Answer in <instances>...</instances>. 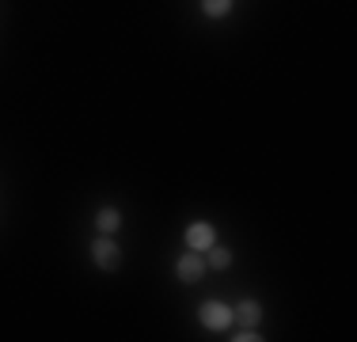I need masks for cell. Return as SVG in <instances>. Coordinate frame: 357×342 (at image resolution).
I'll use <instances>...</instances> for the list:
<instances>
[{
  "label": "cell",
  "instance_id": "2",
  "mask_svg": "<svg viewBox=\"0 0 357 342\" xmlns=\"http://www.w3.org/2000/svg\"><path fill=\"white\" fill-rule=\"evenodd\" d=\"M202 274H206V259H202V255H183V259H178V278L183 281H198Z\"/></svg>",
  "mask_w": 357,
  "mask_h": 342
},
{
  "label": "cell",
  "instance_id": "1",
  "mask_svg": "<svg viewBox=\"0 0 357 342\" xmlns=\"http://www.w3.org/2000/svg\"><path fill=\"white\" fill-rule=\"evenodd\" d=\"M228 320H232V312H228L225 304H217V301H209V304H202V323L206 327H228Z\"/></svg>",
  "mask_w": 357,
  "mask_h": 342
},
{
  "label": "cell",
  "instance_id": "6",
  "mask_svg": "<svg viewBox=\"0 0 357 342\" xmlns=\"http://www.w3.org/2000/svg\"><path fill=\"white\" fill-rule=\"evenodd\" d=\"M228 4H232V0H202L206 15H225V12H228Z\"/></svg>",
  "mask_w": 357,
  "mask_h": 342
},
{
  "label": "cell",
  "instance_id": "3",
  "mask_svg": "<svg viewBox=\"0 0 357 342\" xmlns=\"http://www.w3.org/2000/svg\"><path fill=\"white\" fill-rule=\"evenodd\" d=\"M186 244H190L194 251H206V247H213V228H209V225H190Z\"/></svg>",
  "mask_w": 357,
  "mask_h": 342
},
{
  "label": "cell",
  "instance_id": "7",
  "mask_svg": "<svg viewBox=\"0 0 357 342\" xmlns=\"http://www.w3.org/2000/svg\"><path fill=\"white\" fill-rule=\"evenodd\" d=\"M99 228H103V232H114V228H118V213L103 209V213H99Z\"/></svg>",
  "mask_w": 357,
  "mask_h": 342
},
{
  "label": "cell",
  "instance_id": "4",
  "mask_svg": "<svg viewBox=\"0 0 357 342\" xmlns=\"http://www.w3.org/2000/svg\"><path fill=\"white\" fill-rule=\"evenodd\" d=\"M96 262L103 270H114L118 267V247L110 244V239H99V244H96Z\"/></svg>",
  "mask_w": 357,
  "mask_h": 342
},
{
  "label": "cell",
  "instance_id": "5",
  "mask_svg": "<svg viewBox=\"0 0 357 342\" xmlns=\"http://www.w3.org/2000/svg\"><path fill=\"white\" fill-rule=\"evenodd\" d=\"M259 315H262V312H259V304H255V301H243V304H240V320L248 323V327H251V323H259Z\"/></svg>",
  "mask_w": 357,
  "mask_h": 342
},
{
  "label": "cell",
  "instance_id": "8",
  "mask_svg": "<svg viewBox=\"0 0 357 342\" xmlns=\"http://www.w3.org/2000/svg\"><path fill=\"white\" fill-rule=\"evenodd\" d=\"M209 259H213V267H228V262H232V255H228L225 247H213V255H209Z\"/></svg>",
  "mask_w": 357,
  "mask_h": 342
}]
</instances>
